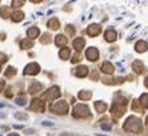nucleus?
Segmentation results:
<instances>
[{"instance_id":"nucleus-13","label":"nucleus","mask_w":148,"mask_h":136,"mask_svg":"<svg viewBox=\"0 0 148 136\" xmlns=\"http://www.w3.org/2000/svg\"><path fill=\"white\" fill-rule=\"evenodd\" d=\"M73 47H75L76 51H82L83 47H84V39L82 38H77L73 40Z\"/></svg>"},{"instance_id":"nucleus-18","label":"nucleus","mask_w":148,"mask_h":136,"mask_svg":"<svg viewBox=\"0 0 148 136\" xmlns=\"http://www.w3.org/2000/svg\"><path fill=\"white\" fill-rule=\"evenodd\" d=\"M91 96H92V93H91L90 91H82V92H79V99H80V100H90Z\"/></svg>"},{"instance_id":"nucleus-27","label":"nucleus","mask_w":148,"mask_h":136,"mask_svg":"<svg viewBox=\"0 0 148 136\" xmlns=\"http://www.w3.org/2000/svg\"><path fill=\"white\" fill-rule=\"evenodd\" d=\"M15 117H16V119H20V120H25V119H28V116L25 115V113H21V112L15 113Z\"/></svg>"},{"instance_id":"nucleus-7","label":"nucleus","mask_w":148,"mask_h":136,"mask_svg":"<svg viewBox=\"0 0 148 136\" xmlns=\"http://www.w3.org/2000/svg\"><path fill=\"white\" fill-rule=\"evenodd\" d=\"M86 56H87V59H88V60L95 61L97 58H99V51H97L95 47H91V48H88V49H87Z\"/></svg>"},{"instance_id":"nucleus-17","label":"nucleus","mask_w":148,"mask_h":136,"mask_svg":"<svg viewBox=\"0 0 148 136\" xmlns=\"http://www.w3.org/2000/svg\"><path fill=\"white\" fill-rule=\"evenodd\" d=\"M95 108H96V111L97 112H104L106 109H107V104L106 103H103V102H96L95 103Z\"/></svg>"},{"instance_id":"nucleus-1","label":"nucleus","mask_w":148,"mask_h":136,"mask_svg":"<svg viewBox=\"0 0 148 136\" xmlns=\"http://www.w3.org/2000/svg\"><path fill=\"white\" fill-rule=\"evenodd\" d=\"M124 129L127 131H131L134 133H139L141 131V122L140 119L135 117V116H130L125 123H124Z\"/></svg>"},{"instance_id":"nucleus-30","label":"nucleus","mask_w":148,"mask_h":136,"mask_svg":"<svg viewBox=\"0 0 148 136\" xmlns=\"http://www.w3.org/2000/svg\"><path fill=\"white\" fill-rule=\"evenodd\" d=\"M23 4H24V0H14V1H12V5H14V7H20Z\"/></svg>"},{"instance_id":"nucleus-28","label":"nucleus","mask_w":148,"mask_h":136,"mask_svg":"<svg viewBox=\"0 0 148 136\" xmlns=\"http://www.w3.org/2000/svg\"><path fill=\"white\" fill-rule=\"evenodd\" d=\"M0 14H1V16L3 17H7V16H10V15H8L10 14V10H8L7 7H3L1 8V11H0Z\"/></svg>"},{"instance_id":"nucleus-8","label":"nucleus","mask_w":148,"mask_h":136,"mask_svg":"<svg viewBox=\"0 0 148 136\" xmlns=\"http://www.w3.org/2000/svg\"><path fill=\"white\" fill-rule=\"evenodd\" d=\"M31 109L32 111H38V112H43V111H44V104H43L41 100L35 99L34 102H32V104H31Z\"/></svg>"},{"instance_id":"nucleus-29","label":"nucleus","mask_w":148,"mask_h":136,"mask_svg":"<svg viewBox=\"0 0 148 136\" xmlns=\"http://www.w3.org/2000/svg\"><path fill=\"white\" fill-rule=\"evenodd\" d=\"M139 103L140 102H138V100H135L134 102V104H132V108H134V111H138V112H140V106H139Z\"/></svg>"},{"instance_id":"nucleus-19","label":"nucleus","mask_w":148,"mask_h":136,"mask_svg":"<svg viewBox=\"0 0 148 136\" xmlns=\"http://www.w3.org/2000/svg\"><path fill=\"white\" fill-rule=\"evenodd\" d=\"M28 36H29L31 39L38 38L39 36V28H36V27L29 28V30H28Z\"/></svg>"},{"instance_id":"nucleus-39","label":"nucleus","mask_w":148,"mask_h":136,"mask_svg":"<svg viewBox=\"0 0 148 136\" xmlns=\"http://www.w3.org/2000/svg\"><path fill=\"white\" fill-rule=\"evenodd\" d=\"M60 136H69L68 133H63V135H60Z\"/></svg>"},{"instance_id":"nucleus-36","label":"nucleus","mask_w":148,"mask_h":136,"mask_svg":"<svg viewBox=\"0 0 148 136\" xmlns=\"http://www.w3.org/2000/svg\"><path fill=\"white\" fill-rule=\"evenodd\" d=\"M3 87H4V82H3V80H0V91L3 89Z\"/></svg>"},{"instance_id":"nucleus-31","label":"nucleus","mask_w":148,"mask_h":136,"mask_svg":"<svg viewBox=\"0 0 148 136\" xmlns=\"http://www.w3.org/2000/svg\"><path fill=\"white\" fill-rule=\"evenodd\" d=\"M16 103L19 104V106H24V104H25V99L24 98H19L16 100Z\"/></svg>"},{"instance_id":"nucleus-26","label":"nucleus","mask_w":148,"mask_h":136,"mask_svg":"<svg viewBox=\"0 0 148 136\" xmlns=\"http://www.w3.org/2000/svg\"><path fill=\"white\" fill-rule=\"evenodd\" d=\"M15 68L14 67H8V69L5 71V78H11L12 75H15Z\"/></svg>"},{"instance_id":"nucleus-16","label":"nucleus","mask_w":148,"mask_h":136,"mask_svg":"<svg viewBox=\"0 0 148 136\" xmlns=\"http://www.w3.org/2000/svg\"><path fill=\"white\" fill-rule=\"evenodd\" d=\"M106 40L107 41H115L116 40V32H115L114 30H108L107 32H106Z\"/></svg>"},{"instance_id":"nucleus-37","label":"nucleus","mask_w":148,"mask_h":136,"mask_svg":"<svg viewBox=\"0 0 148 136\" xmlns=\"http://www.w3.org/2000/svg\"><path fill=\"white\" fill-rule=\"evenodd\" d=\"M144 84H145V87H148V76L145 78V80H144Z\"/></svg>"},{"instance_id":"nucleus-14","label":"nucleus","mask_w":148,"mask_h":136,"mask_svg":"<svg viewBox=\"0 0 148 136\" xmlns=\"http://www.w3.org/2000/svg\"><path fill=\"white\" fill-rule=\"evenodd\" d=\"M55 43H56V45H59V47H64V45L67 44V38L63 36V35H58L55 39Z\"/></svg>"},{"instance_id":"nucleus-2","label":"nucleus","mask_w":148,"mask_h":136,"mask_svg":"<svg viewBox=\"0 0 148 136\" xmlns=\"http://www.w3.org/2000/svg\"><path fill=\"white\" fill-rule=\"evenodd\" d=\"M125 104H127V102H125V99H121V102H117L115 103L114 106H112V116L114 117H120V116H123V113L125 112Z\"/></svg>"},{"instance_id":"nucleus-6","label":"nucleus","mask_w":148,"mask_h":136,"mask_svg":"<svg viewBox=\"0 0 148 136\" xmlns=\"http://www.w3.org/2000/svg\"><path fill=\"white\" fill-rule=\"evenodd\" d=\"M40 72V67L39 64L36 63H31V64H28L24 69V75H36Z\"/></svg>"},{"instance_id":"nucleus-10","label":"nucleus","mask_w":148,"mask_h":136,"mask_svg":"<svg viewBox=\"0 0 148 136\" xmlns=\"http://www.w3.org/2000/svg\"><path fill=\"white\" fill-rule=\"evenodd\" d=\"M101 71H103L104 73H107V75H111V73H114L115 68H114V65L111 64V63L106 61V63H103V64H101Z\"/></svg>"},{"instance_id":"nucleus-11","label":"nucleus","mask_w":148,"mask_h":136,"mask_svg":"<svg viewBox=\"0 0 148 136\" xmlns=\"http://www.w3.org/2000/svg\"><path fill=\"white\" fill-rule=\"evenodd\" d=\"M87 73H88V68L86 65H80V67L76 68L75 71V75L79 76V78H84V76H87Z\"/></svg>"},{"instance_id":"nucleus-5","label":"nucleus","mask_w":148,"mask_h":136,"mask_svg":"<svg viewBox=\"0 0 148 136\" xmlns=\"http://www.w3.org/2000/svg\"><path fill=\"white\" fill-rule=\"evenodd\" d=\"M59 96H60V89L58 87H52L49 91H47L43 95V99H45V100H53V99H58Z\"/></svg>"},{"instance_id":"nucleus-33","label":"nucleus","mask_w":148,"mask_h":136,"mask_svg":"<svg viewBox=\"0 0 148 136\" xmlns=\"http://www.w3.org/2000/svg\"><path fill=\"white\" fill-rule=\"evenodd\" d=\"M49 40H51V39H49V36H48V35H45V38L41 39V43H48Z\"/></svg>"},{"instance_id":"nucleus-24","label":"nucleus","mask_w":148,"mask_h":136,"mask_svg":"<svg viewBox=\"0 0 148 136\" xmlns=\"http://www.w3.org/2000/svg\"><path fill=\"white\" fill-rule=\"evenodd\" d=\"M41 88V85L39 83H35L34 85H31V88H29V93H35V92H38V89Z\"/></svg>"},{"instance_id":"nucleus-21","label":"nucleus","mask_w":148,"mask_h":136,"mask_svg":"<svg viewBox=\"0 0 148 136\" xmlns=\"http://www.w3.org/2000/svg\"><path fill=\"white\" fill-rule=\"evenodd\" d=\"M69 54H71L69 48H63L62 51H60V58L66 60V59H68V58H69Z\"/></svg>"},{"instance_id":"nucleus-12","label":"nucleus","mask_w":148,"mask_h":136,"mask_svg":"<svg viewBox=\"0 0 148 136\" xmlns=\"http://www.w3.org/2000/svg\"><path fill=\"white\" fill-rule=\"evenodd\" d=\"M135 49H136V51L138 52H145L148 49V44L147 43H145V41H138V43H136V47H135Z\"/></svg>"},{"instance_id":"nucleus-3","label":"nucleus","mask_w":148,"mask_h":136,"mask_svg":"<svg viewBox=\"0 0 148 136\" xmlns=\"http://www.w3.org/2000/svg\"><path fill=\"white\" fill-rule=\"evenodd\" d=\"M73 116L75 117H88L90 116V108L84 104H77L73 108Z\"/></svg>"},{"instance_id":"nucleus-32","label":"nucleus","mask_w":148,"mask_h":136,"mask_svg":"<svg viewBox=\"0 0 148 136\" xmlns=\"http://www.w3.org/2000/svg\"><path fill=\"white\" fill-rule=\"evenodd\" d=\"M5 60H7V56L0 52V63H3V61H5Z\"/></svg>"},{"instance_id":"nucleus-22","label":"nucleus","mask_w":148,"mask_h":136,"mask_svg":"<svg viewBox=\"0 0 148 136\" xmlns=\"http://www.w3.org/2000/svg\"><path fill=\"white\" fill-rule=\"evenodd\" d=\"M23 17H24V15L21 14V12H15V14H12V20L14 21H20V20H23Z\"/></svg>"},{"instance_id":"nucleus-40","label":"nucleus","mask_w":148,"mask_h":136,"mask_svg":"<svg viewBox=\"0 0 148 136\" xmlns=\"http://www.w3.org/2000/svg\"><path fill=\"white\" fill-rule=\"evenodd\" d=\"M32 1H39V0H32Z\"/></svg>"},{"instance_id":"nucleus-4","label":"nucleus","mask_w":148,"mask_h":136,"mask_svg":"<svg viewBox=\"0 0 148 136\" xmlns=\"http://www.w3.org/2000/svg\"><path fill=\"white\" fill-rule=\"evenodd\" d=\"M53 108V111H55L56 113H60V115H66L67 111H68V104H67L64 100H60V102L55 103V106L52 107Z\"/></svg>"},{"instance_id":"nucleus-9","label":"nucleus","mask_w":148,"mask_h":136,"mask_svg":"<svg viewBox=\"0 0 148 136\" xmlns=\"http://www.w3.org/2000/svg\"><path fill=\"white\" fill-rule=\"evenodd\" d=\"M87 34L90 35V36H96V35L100 34V25L97 24H91L88 30H87Z\"/></svg>"},{"instance_id":"nucleus-15","label":"nucleus","mask_w":148,"mask_h":136,"mask_svg":"<svg viewBox=\"0 0 148 136\" xmlns=\"http://www.w3.org/2000/svg\"><path fill=\"white\" fill-rule=\"evenodd\" d=\"M132 68H134V71L136 72V73H141V72H143V68H144V65H143V63H141V61L136 60V61H134Z\"/></svg>"},{"instance_id":"nucleus-35","label":"nucleus","mask_w":148,"mask_h":136,"mask_svg":"<svg viewBox=\"0 0 148 136\" xmlns=\"http://www.w3.org/2000/svg\"><path fill=\"white\" fill-rule=\"evenodd\" d=\"M101 128H103V129H110L111 127L108 126V124H101Z\"/></svg>"},{"instance_id":"nucleus-20","label":"nucleus","mask_w":148,"mask_h":136,"mask_svg":"<svg viewBox=\"0 0 148 136\" xmlns=\"http://www.w3.org/2000/svg\"><path fill=\"white\" fill-rule=\"evenodd\" d=\"M139 102H140V104L144 107V108H148V93H143V95L140 96V100H139Z\"/></svg>"},{"instance_id":"nucleus-25","label":"nucleus","mask_w":148,"mask_h":136,"mask_svg":"<svg viewBox=\"0 0 148 136\" xmlns=\"http://www.w3.org/2000/svg\"><path fill=\"white\" fill-rule=\"evenodd\" d=\"M32 44H34V43H32L31 40H28V39H25V40L21 41V47L23 48H31Z\"/></svg>"},{"instance_id":"nucleus-23","label":"nucleus","mask_w":148,"mask_h":136,"mask_svg":"<svg viewBox=\"0 0 148 136\" xmlns=\"http://www.w3.org/2000/svg\"><path fill=\"white\" fill-rule=\"evenodd\" d=\"M48 27L51 28V30H56V28L59 27L58 19H52V20H49V21H48Z\"/></svg>"},{"instance_id":"nucleus-38","label":"nucleus","mask_w":148,"mask_h":136,"mask_svg":"<svg viewBox=\"0 0 148 136\" xmlns=\"http://www.w3.org/2000/svg\"><path fill=\"white\" fill-rule=\"evenodd\" d=\"M8 136H19V135H17V133H10Z\"/></svg>"},{"instance_id":"nucleus-34","label":"nucleus","mask_w":148,"mask_h":136,"mask_svg":"<svg viewBox=\"0 0 148 136\" xmlns=\"http://www.w3.org/2000/svg\"><path fill=\"white\" fill-rule=\"evenodd\" d=\"M67 32L72 35V34H73V28H72V27H68V28H67Z\"/></svg>"}]
</instances>
